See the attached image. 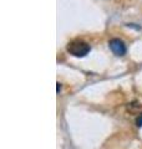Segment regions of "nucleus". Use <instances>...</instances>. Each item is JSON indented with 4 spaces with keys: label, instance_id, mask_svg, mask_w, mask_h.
Returning <instances> with one entry per match:
<instances>
[{
    "label": "nucleus",
    "instance_id": "obj_1",
    "mask_svg": "<svg viewBox=\"0 0 142 149\" xmlns=\"http://www.w3.org/2000/svg\"><path fill=\"white\" fill-rule=\"evenodd\" d=\"M66 50H67V52L70 55L75 56V57H85L90 52L91 47H90V45L87 42H85L82 40H74L69 42Z\"/></svg>",
    "mask_w": 142,
    "mask_h": 149
},
{
    "label": "nucleus",
    "instance_id": "obj_2",
    "mask_svg": "<svg viewBox=\"0 0 142 149\" xmlns=\"http://www.w3.org/2000/svg\"><path fill=\"white\" fill-rule=\"evenodd\" d=\"M108 47L116 56H124L126 54V45L120 39H111L108 41Z\"/></svg>",
    "mask_w": 142,
    "mask_h": 149
},
{
    "label": "nucleus",
    "instance_id": "obj_3",
    "mask_svg": "<svg viewBox=\"0 0 142 149\" xmlns=\"http://www.w3.org/2000/svg\"><path fill=\"white\" fill-rule=\"evenodd\" d=\"M136 124H137V127H142V114H140L138 117H137V119H136Z\"/></svg>",
    "mask_w": 142,
    "mask_h": 149
},
{
    "label": "nucleus",
    "instance_id": "obj_4",
    "mask_svg": "<svg viewBox=\"0 0 142 149\" xmlns=\"http://www.w3.org/2000/svg\"><path fill=\"white\" fill-rule=\"evenodd\" d=\"M56 85H58V90H56V92H60V90H61V83L60 82H58V83H56Z\"/></svg>",
    "mask_w": 142,
    "mask_h": 149
}]
</instances>
